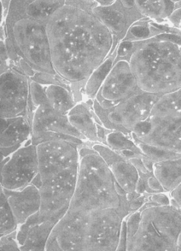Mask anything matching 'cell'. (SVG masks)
Here are the masks:
<instances>
[{
  "label": "cell",
  "mask_w": 181,
  "mask_h": 251,
  "mask_svg": "<svg viewBox=\"0 0 181 251\" xmlns=\"http://www.w3.org/2000/svg\"><path fill=\"white\" fill-rule=\"evenodd\" d=\"M127 250V227L126 221L125 220L122 221V227H121V234H120L119 243H118L117 251H125Z\"/></svg>",
  "instance_id": "30"
},
{
  "label": "cell",
  "mask_w": 181,
  "mask_h": 251,
  "mask_svg": "<svg viewBox=\"0 0 181 251\" xmlns=\"http://www.w3.org/2000/svg\"><path fill=\"white\" fill-rule=\"evenodd\" d=\"M160 96L140 92L109 109L102 108L93 100V109L105 127L131 136L137 126L149 118Z\"/></svg>",
  "instance_id": "7"
},
{
  "label": "cell",
  "mask_w": 181,
  "mask_h": 251,
  "mask_svg": "<svg viewBox=\"0 0 181 251\" xmlns=\"http://www.w3.org/2000/svg\"><path fill=\"white\" fill-rule=\"evenodd\" d=\"M150 116L181 118V88L161 95L153 105Z\"/></svg>",
  "instance_id": "21"
},
{
  "label": "cell",
  "mask_w": 181,
  "mask_h": 251,
  "mask_svg": "<svg viewBox=\"0 0 181 251\" xmlns=\"http://www.w3.org/2000/svg\"><path fill=\"white\" fill-rule=\"evenodd\" d=\"M1 160L10 156L31 138L32 126L27 116L1 118Z\"/></svg>",
  "instance_id": "15"
},
{
  "label": "cell",
  "mask_w": 181,
  "mask_h": 251,
  "mask_svg": "<svg viewBox=\"0 0 181 251\" xmlns=\"http://www.w3.org/2000/svg\"></svg>",
  "instance_id": "38"
},
{
  "label": "cell",
  "mask_w": 181,
  "mask_h": 251,
  "mask_svg": "<svg viewBox=\"0 0 181 251\" xmlns=\"http://www.w3.org/2000/svg\"><path fill=\"white\" fill-rule=\"evenodd\" d=\"M10 2H11V0H2V7H3L4 11L5 9H8Z\"/></svg>",
  "instance_id": "34"
},
{
  "label": "cell",
  "mask_w": 181,
  "mask_h": 251,
  "mask_svg": "<svg viewBox=\"0 0 181 251\" xmlns=\"http://www.w3.org/2000/svg\"><path fill=\"white\" fill-rule=\"evenodd\" d=\"M30 79L10 67L0 75V117L27 116L30 102Z\"/></svg>",
  "instance_id": "9"
},
{
  "label": "cell",
  "mask_w": 181,
  "mask_h": 251,
  "mask_svg": "<svg viewBox=\"0 0 181 251\" xmlns=\"http://www.w3.org/2000/svg\"><path fill=\"white\" fill-rule=\"evenodd\" d=\"M0 249L2 251H21L17 239V230L0 237Z\"/></svg>",
  "instance_id": "28"
},
{
  "label": "cell",
  "mask_w": 181,
  "mask_h": 251,
  "mask_svg": "<svg viewBox=\"0 0 181 251\" xmlns=\"http://www.w3.org/2000/svg\"><path fill=\"white\" fill-rule=\"evenodd\" d=\"M45 132L62 133L88 142L70 123L68 114L57 112L49 105V101L36 108L32 121L31 139Z\"/></svg>",
  "instance_id": "14"
},
{
  "label": "cell",
  "mask_w": 181,
  "mask_h": 251,
  "mask_svg": "<svg viewBox=\"0 0 181 251\" xmlns=\"http://www.w3.org/2000/svg\"><path fill=\"white\" fill-rule=\"evenodd\" d=\"M140 210L138 228L126 251H181V212L175 205L147 201Z\"/></svg>",
  "instance_id": "4"
},
{
  "label": "cell",
  "mask_w": 181,
  "mask_h": 251,
  "mask_svg": "<svg viewBox=\"0 0 181 251\" xmlns=\"http://www.w3.org/2000/svg\"><path fill=\"white\" fill-rule=\"evenodd\" d=\"M79 166L80 163L62 171L39 173L40 207L33 216L39 223L55 228L66 214L77 185Z\"/></svg>",
  "instance_id": "6"
},
{
  "label": "cell",
  "mask_w": 181,
  "mask_h": 251,
  "mask_svg": "<svg viewBox=\"0 0 181 251\" xmlns=\"http://www.w3.org/2000/svg\"><path fill=\"white\" fill-rule=\"evenodd\" d=\"M44 86L49 105L57 112L68 114L77 104L72 92L67 88L55 84Z\"/></svg>",
  "instance_id": "22"
},
{
  "label": "cell",
  "mask_w": 181,
  "mask_h": 251,
  "mask_svg": "<svg viewBox=\"0 0 181 251\" xmlns=\"http://www.w3.org/2000/svg\"><path fill=\"white\" fill-rule=\"evenodd\" d=\"M76 2H84V3H90V2H96L94 0H74Z\"/></svg>",
  "instance_id": "35"
},
{
  "label": "cell",
  "mask_w": 181,
  "mask_h": 251,
  "mask_svg": "<svg viewBox=\"0 0 181 251\" xmlns=\"http://www.w3.org/2000/svg\"><path fill=\"white\" fill-rule=\"evenodd\" d=\"M148 200L151 201L153 203L159 205H170L171 201L169 197L165 194V192L161 193L150 194L148 195Z\"/></svg>",
  "instance_id": "29"
},
{
  "label": "cell",
  "mask_w": 181,
  "mask_h": 251,
  "mask_svg": "<svg viewBox=\"0 0 181 251\" xmlns=\"http://www.w3.org/2000/svg\"><path fill=\"white\" fill-rule=\"evenodd\" d=\"M133 140L136 142L141 152L154 163L158 162V161L181 158V154L165 151V150L161 149V148H157V147L151 146V145H147V144L143 143V142H140L138 140H134V139H133Z\"/></svg>",
  "instance_id": "27"
},
{
  "label": "cell",
  "mask_w": 181,
  "mask_h": 251,
  "mask_svg": "<svg viewBox=\"0 0 181 251\" xmlns=\"http://www.w3.org/2000/svg\"><path fill=\"white\" fill-rule=\"evenodd\" d=\"M3 21L5 36L12 42L20 56L36 73L58 75L51 60L46 23L22 13L8 14Z\"/></svg>",
  "instance_id": "5"
},
{
  "label": "cell",
  "mask_w": 181,
  "mask_h": 251,
  "mask_svg": "<svg viewBox=\"0 0 181 251\" xmlns=\"http://www.w3.org/2000/svg\"><path fill=\"white\" fill-rule=\"evenodd\" d=\"M131 136L134 140L181 154V118L150 116L137 126Z\"/></svg>",
  "instance_id": "10"
},
{
  "label": "cell",
  "mask_w": 181,
  "mask_h": 251,
  "mask_svg": "<svg viewBox=\"0 0 181 251\" xmlns=\"http://www.w3.org/2000/svg\"><path fill=\"white\" fill-rule=\"evenodd\" d=\"M90 147L104 160L117 183L126 192L129 201L140 196L136 193L140 179L138 170L127 158L103 144L92 143Z\"/></svg>",
  "instance_id": "12"
},
{
  "label": "cell",
  "mask_w": 181,
  "mask_h": 251,
  "mask_svg": "<svg viewBox=\"0 0 181 251\" xmlns=\"http://www.w3.org/2000/svg\"><path fill=\"white\" fill-rule=\"evenodd\" d=\"M37 146L31 138L10 156L1 160V187L21 189L31 184L39 174Z\"/></svg>",
  "instance_id": "8"
},
{
  "label": "cell",
  "mask_w": 181,
  "mask_h": 251,
  "mask_svg": "<svg viewBox=\"0 0 181 251\" xmlns=\"http://www.w3.org/2000/svg\"><path fill=\"white\" fill-rule=\"evenodd\" d=\"M171 1H172V2H173L174 3H175V2H178L179 0H171Z\"/></svg>",
  "instance_id": "37"
},
{
  "label": "cell",
  "mask_w": 181,
  "mask_h": 251,
  "mask_svg": "<svg viewBox=\"0 0 181 251\" xmlns=\"http://www.w3.org/2000/svg\"><path fill=\"white\" fill-rule=\"evenodd\" d=\"M153 175L165 192H172L181 182V158L155 162Z\"/></svg>",
  "instance_id": "20"
},
{
  "label": "cell",
  "mask_w": 181,
  "mask_h": 251,
  "mask_svg": "<svg viewBox=\"0 0 181 251\" xmlns=\"http://www.w3.org/2000/svg\"><path fill=\"white\" fill-rule=\"evenodd\" d=\"M19 226L25 223L33 214L39 212L40 207V190L31 184L21 189L10 190L1 187Z\"/></svg>",
  "instance_id": "16"
},
{
  "label": "cell",
  "mask_w": 181,
  "mask_h": 251,
  "mask_svg": "<svg viewBox=\"0 0 181 251\" xmlns=\"http://www.w3.org/2000/svg\"><path fill=\"white\" fill-rule=\"evenodd\" d=\"M137 11L144 17L153 20L168 19L175 9L171 0H134Z\"/></svg>",
  "instance_id": "23"
},
{
  "label": "cell",
  "mask_w": 181,
  "mask_h": 251,
  "mask_svg": "<svg viewBox=\"0 0 181 251\" xmlns=\"http://www.w3.org/2000/svg\"><path fill=\"white\" fill-rule=\"evenodd\" d=\"M168 20L175 27L181 30V8L174 9Z\"/></svg>",
  "instance_id": "31"
},
{
  "label": "cell",
  "mask_w": 181,
  "mask_h": 251,
  "mask_svg": "<svg viewBox=\"0 0 181 251\" xmlns=\"http://www.w3.org/2000/svg\"><path fill=\"white\" fill-rule=\"evenodd\" d=\"M53 227L45 223H39L31 216L25 223L19 226L17 239L20 250L46 251V244Z\"/></svg>",
  "instance_id": "17"
},
{
  "label": "cell",
  "mask_w": 181,
  "mask_h": 251,
  "mask_svg": "<svg viewBox=\"0 0 181 251\" xmlns=\"http://www.w3.org/2000/svg\"><path fill=\"white\" fill-rule=\"evenodd\" d=\"M140 92L128 60L119 58L115 61L94 100L102 108L109 109Z\"/></svg>",
  "instance_id": "11"
},
{
  "label": "cell",
  "mask_w": 181,
  "mask_h": 251,
  "mask_svg": "<svg viewBox=\"0 0 181 251\" xmlns=\"http://www.w3.org/2000/svg\"><path fill=\"white\" fill-rule=\"evenodd\" d=\"M130 67L140 91L162 95L181 88V49L159 35L131 54Z\"/></svg>",
  "instance_id": "3"
},
{
  "label": "cell",
  "mask_w": 181,
  "mask_h": 251,
  "mask_svg": "<svg viewBox=\"0 0 181 251\" xmlns=\"http://www.w3.org/2000/svg\"><path fill=\"white\" fill-rule=\"evenodd\" d=\"M181 8V0H179L178 2H175V8Z\"/></svg>",
  "instance_id": "36"
},
{
  "label": "cell",
  "mask_w": 181,
  "mask_h": 251,
  "mask_svg": "<svg viewBox=\"0 0 181 251\" xmlns=\"http://www.w3.org/2000/svg\"><path fill=\"white\" fill-rule=\"evenodd\" d=\"M117 58V49L109 55L104 62L91 75L84 86V100H93L100 90L105 78L115 64Z\"/></svg>",
  "instance_id": "25"
},
{
  "label": "cell",
  "mask_w": 181,
  "mask_h": 251,
  "mask_svg": "<svg viewBox=\"0 0 181 251\" xmlns=\"http://www.w3.org/2000/svg\"><path fill=\"white\" fill-rule=\"evenodd\" d=\"M130 213L128 195L104 160L90 145L81 147L74 195L46 251H117L122 221Z\"/></svg>",
  "instance_id": "1"
},
{
  "label": "cell",
  "mask_w": 181,
  "mask_h": 251,
  "mask_svg": "<svg viewBox=\"0 0 181 251\" xmlns=\"http://www.w3.org/2000/svg\"><path fill=\"white\" fill-rule=\"evenodd\" d=\"M97 5L66 0L46 23L54 70L71 85L77 103L84 100L89 77L120 44L93 11Z\"/></svg>",
  "instance_id": "2"
},
{
  "label": "cell",
  "mask_w": 181,
  "mask_h": 251,
  "mask_svg": "<svg viewBox=\"0 0 181 251\" xmlns=\"http://www.w3.org/2000/svg\"><path fill=\"white\" fill-rule=\"evenodd\" d=\"M65 2L66 0H32L23 6L8 8L5 16L22 13L27 17L46 23L51 16Z\"/></svg>",
  "instance_id": "18"
},
{
  "label": "cell",
  "mask_w": 181,
  "mask_h": 251,
  "mask_svg": "<svg viewBox=\"0 0 181 251\" xmlns=\"http://www.w3.org/2000/svg\"><path fill=\"white\" fill-rule=\"evenodd\" d=\"M122 9L125 8L118 0L109 6L97 5L93 9L96 15L110 29L115 37L118 38L120 42H121L122 33L126 31L125 30L128 23Z\"/></svg>",
  "instance_id": "19"
},
{
  "label": "cell",
  "mask_w": 181,
  "mask_h": 251,
  "mask_svg": "<svg viewBox=\"0 0 181 251\" xmlns=\"http://www.w3.org/2000/svg\"><path fill=\"white\" fill-rule=\"evenodd\" d=\"M0 236L18 230L19 225L7 201L3 191L0 189Z\"/></svg>",
  "instance_id": "26"
},
{
  "label": "cell",
  "mask_w": 181,
  "mask_h": 251,
  "mask_svg": "<svg viewBox=\"0 0 181 251\" xmlns=\"http://www.w3.org/2000/svg\"><path fill=\"white\" fill-rule=\"evenodd\" d=\"M105 145L127 159L137 155H144L131 136L119 130H112L107 135Z\"/></svg>",
  "instance_id": "24"
},
{
  "label": "cell",
  "mask_w": 181,
  "mask_h": 251,
  "mask_svg": "<svg viewBox=\"0 0 181 251\" xmlns=\"http://www.w3.org/2000/svg\"><path fill=\"white\" fill-rule=\"evenodd\" d=\"M68 117L71 125L88 142L106 145V136L112 130L102 124L93 109V100H84L76 104Z\"/></svg>",
  "instance_id": "13"
},
{
  "label": "cell",
  "mask_w": 181,
  "mask_h": 251,
  "mask_svg": "<svg viewBox=\"0 0 181 251\" xmlns=\"http://www.w3.org/2000/svg\"><path fill=\"white\" fill-rule=\"evenodd\" d=\"M94 1L101 6H109L115 3L117 0H94Z\"/></svg>",
  "instance_id": "33"
},
{
  "label": "cell",
  "mask_w": 181,
  "mask_h": 251,
  "mask_svg": "<svg viewBox=\"0 0 181 251\" xmlns=\"http://www.w3.org/2000/svg\"><path fill=\"white\" fill-rule=\"evenodd\" d=\"M169 193H170V198L172 202L176 204L175 206L181 208V182L174 190H172Z\"/></svg>",
  "instance_id": "32"
}]
</instances>
